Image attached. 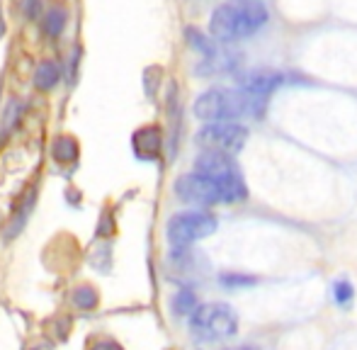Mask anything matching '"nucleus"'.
Instances as JSON below:
<instances>
[{
    "label": "nucleus",
    "mask_w": 357,
    "mask_h": 350,
    "mask_svg": "<svg viewBox=\"0 0 357 350\" xmlns=\"http://www.w3.org/2000/svg\"><path fill=\"white\" fill-rule=\"evenodd\" d=\"M268 98L253 95L248 90L238 88H212L195 100V117L202 122H234L238 117L260 119L265 114Z\"/></svg>",
    "instance_id": "obj_1"
},
{
    "label": "nucleus",
    "mask_w": 357,
    "mask_h": 350,
    "mask_svg": "<svg viewBox=\"0 0 357 350\" xmlns=\"http://www.w3.org/2000/svg\"><path fill=\"white\" fill-rule=\"evenodd\" d=\"M268 22V8L263 0H229L212 13L209 32L216 42H236L258 32Z\"/></svg>",
    "instance_id": "obj_2"
},
{
    "label": "nucleus",
    "mask_w": 357,
    "mask_h": 350,
    "mask_svg": "<svg viewBox=\"0 0 357 350\" xmlns=\"http://www.w3.org/2000/svg\"><path fill=\"white\" fill-rule=\"evenodd\" d=\"M195 171L212 180L224 195V202H243L248 197V188L243 183L241 168L236 166V161L229 153L202 151L195 161Z\"/></svg>",
    "instance_id": "obj_3"
},
{
    "label": "nucleus",
    "mask_w": 357,
    "mask_h": 350,
    "mask_svg": "<svg viewBox=\"0 0 357 350\" xmlns=\"http://www.w3.org/2000/svg\"><path fill=\"white\" fill-rule=\"evenodd\" d=\"M190 331L197 341L204 343L226 341L238 331V317L224 302L202 304L190 314Z\"/></svg>",
    "instance_id": "obj_4"
},
{
    "label": "nucleus",
    "mask_w": 357,
    "mask_h": 350,
    "mask_svg": "<svg viewBox=\"0 0 357 350\" xmlns=\"http://www.w3.org/2000/svg\"><path fill=\"white\" fill-rule=\"evenodd\" d=\"M216 217L207 212H180L168 222V241L173 248H188L195 241L212 236L216 231Z\"/></svg>",
    "instance_id": "obj_5"
},
{
    "label": "nucleus",
    "mask_w": 357,
    "mask_h": 350,
    "mask_svg": "<svg viewBox=\"0 0 357 350\" xmlns=\"http://www.w3.org/2000/svg\"><path fill=\"white\" fill-rule=\"evenodd\" d=\"M248 142V129L238 122H209L207 127L199 129L197 146L204 151H219V153H238Z\"/></svg>",
    "instance_id": "obj_6"
},
{
    "label": "nucleus",
    "mask_w": 357,
    "mask_h": 350,
    "mask_svg": "<svg viewBox=\"0 0 357 350\" xmlns=\"http://www.w3.org/2000/svg\"><path fill=\"white\" fill-rule=\"evenodd\" d=\"M175 195L183 202L195 204V207H214V204L224 202V195L216 188L212 180L202 173H185L175 180Z\"/></svg>",
    "instance_id": "obj_7"
},
{
    "label": "nucleus",
    "mask_w": 357,
    "mask_h": 350,
    "mask_svg": "<svg viewBox=\"0 0 357 350\" xmlns=\"http://www.w3.org/2000/svg\"><path fill=\"white\" fill-rule=\"evenodd\" d=\"M236 81H238V88L248 90V93H253V95H263V98H268L275 88L282 86L284 78H282V73L270 71V68H255V71L241 73Z\"/></svg>",
    "instance_id": "obj_8"
},
{
    "label": "nucleus",
    "mask_w": 357,
    "mask_h": 350,
    "mask_svg": "<svg viewBox=\"0 0 357 350\" xmlns=\"http://www.w3.org/2000/svg\"><path fill=\"white\" fill-rule=\"evenodd\" d=\"M160 144H163V137L158 127H144L134 134V151L139 158H155L160 153Z\"/></svg>",
    "instance_id": "obj_9"
},
{
    "label": "nucleus",
    "mask_w": 357,
    "mask_h": 350,
    "mask_svg": "<svg viewBox=\"0 0 357 350\" xmlns=\"http://www.w3.org/2000/svg\"><path fill=\"white\" fill-rule=\"evenodd\" d=\"M238 59H241L238 54H234V52H221V49H216V54L202 59L199 73H224V71H231V68H236Z\"/></svg>",
    "instance_id": "obj_10"
},
{
    "label": "nucleus",
    "mask_w": 357,
    "mask_h": 350,
    "mask_svg": "<svg viewBox=\"0 0 357 350\" xmlns=\"http://www.w3.org/2000/svg\"><path fill=\"white\" fill-rule=\"evenodd\" d=\"M61 78V66L56 61H42L34 73V88L37 90H52Z\"/></svg>",
    "instance_id": "obj_11"
},
{
    "label": "nucleus",
    "mask_w": 357,
    "mask_h": 350,
    "mask_svg": "<svg viewBox=\"0 0 357 350\" xmlns=\"http://www.w3.org/2000/svg\"><path fill=\"white\" fill-rule=\"evenodd\" d=\"M71 302H73V307H75V309H83V312H90V309L98 307L100 294H98V289L90 287V284H80V287H75V289H73Z\"/></svg>",
    "instance_id": "obj_12"
},
{
    "label": "nucleus",
    "mask_w": 357,
    "mask_h": 350,
    "mask_svg": "<svg viewBox=\"0 0 357 350\" xmlns=\"http://www.w3.org/2000/svg\"><path fill=\"white\" fill-rule=\"evenodd\" d=\"M66 22H68L66 8L63 5H54L47 13V17H44V29H47L49 37H59L63 32V27H66Z\"/></svg>",
    "instance_id": "obj_13"
},
{
    "label": "nucleus",
    "mask_w": 357,
    "mask_h": 350,
    "mask_svg": "<svg viewBox=\"0 0 357 350\" xmlns=\"http://www.w3.org/2000/svg\"><path fill=\"white\" fill-rule=\"evenodd\" d=\"M185 37H188V44L195 49V52H199L202 56H212V54H216V42L214 39H209V37H204L199 29H195V27H188V32H185Z\"/></svg>",
    "instance_id": "obj_14"
},
{
    "label": "nucleus",
    "mask_w": 357,
    "mask_h": 350,
    "mask_svg": "<svg viewBox=\"0 0 357 350\" xmlns=\"http://www.w3.org/2000/svg\"><path fill=\"white\" fill-rule=\"evenodd\" d=\"M52 153H54V158H56V161L71 163V161L78 158V144H75L71 137H59L56 142H54V146H52Z\"/></svg>",
    "instance_id": "obj_15"
},
{
    "label": "nucleus",
    "mask_w": 357,
    "mask_h": 350,
    "mask_svg": "<svg viewBox=\"0 0 357 350\" xmlns=\"http://www.w3.org/2000/svg\"><path fill=\"white\" fill-rule=\"evenodd\" d=\"M170 304H173V312L178 314V317H190V314L197 309V297H195V292H190V289H180Z\"/></svg>",
    "instance_id": "obj_16"
},
{
    "label": "nucleus",
    "mask_w": 357,
    "mask_h": 350,
    "mask_svg": "<svg viewBox=\"0 0 357 350\" xmlns=\"http://www.w3.org/2000/svg\"><path fill=\"white\" fill-rule=\"evenodd\" d=\"M333 297H335V302H338V304H348L350 299L355 297L353 284L345 282V280H340V282H335V284H333Z\"/></svg>",
    "instance_id": "obj_17"
},
{
    "label": "nucleus",
    "mask_w": 357,
    "mask_h": 350,
    "mask_svg": "<svg viewBox=\"0 0 357 350\" xmlns=\"http://www.w3.org/2000/svg\"><path fill=\"white\" fill-rule=\"evenodd\" d=\"M221 284H226V287H248V284H255V277H250V275H224L221 277Z\"/></svg>",
    "instance_id": "obj_18"
},
{
    "label": "nucleus",
    "mask_w": 357,
    "mask_h": 350,
    "mask_svg": "<svg viewBox=\"0 0 357 350\" xmlns=\"http://www.w3.org/2000/svg\"><path fill=\"white\" fill-rule=\"evenodd\" d=\"M88 350H124V348L119 346L117 341H112V338L100 336V338H95V341H90Z\"/></svg>",
    "instance_id": "obj_19"
},
{
    "label": "nucleus",
    "mask_w": 357,
    "mask_h": 350,
    "mask_svg": "<svg viewBox=\"0 0 357 350\" xmlns=\"http://www.w3.org/2000/svg\"><path fill=\"white\" fill-rule=\"evenodd\" d=\"M39 10H42V0H22V13H24V17L37 20L39 17Z\"/></svg>",
    "instance_id": "obj_20"
},
{
    "label": "nucleus",
    "mask_w": 357,
    "mask_h": 350,
    "mask_svg": "<svg viewBox=\"0 0 357 350\" xmlns=\"http://www.w3.org/2000/svg\"><path fill=\"white\" fill-rule=\"evenodd\" d=\"M226 350H258V348H253V346H238V348H226Z\"/></svg>",
    "instance_id": "obj_21"
},
{
    "label": "nucleus",
    "mask_w": 357,
    "mask_h": 350,
    "mask_svg": "<svg viewBox=\"0 0 357 350\" xmlns=\"http://www.w3.org/2000/svg\"><path fill=\"white\" fill-rule=\"evenodd\" d=\"M32 350H49L47 346H37V348H32Z\"/></svg>",
    "instance_id": "obj_22"
}]
</instances>
